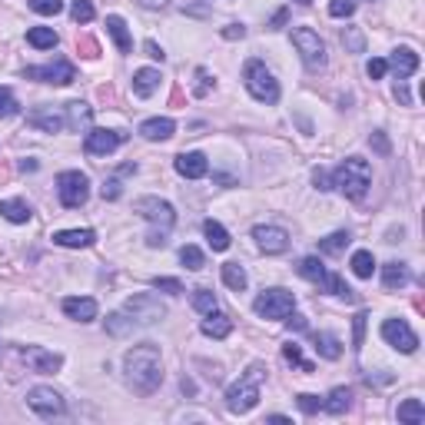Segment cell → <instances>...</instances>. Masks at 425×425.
<instances>
[{"mask_svg": "<svg viewBox=\"0 0 425 425\" xmlns=\"http://www.w3.org/2000/svg\"><path fill=\"white\" fill-rule=\"evenodd\" d=\"M243 83H246V90L252 93V100H259V103L279 100V83H276V76L266 70L263 60H246V67H243Z\"/></svg>", "mask_w": 425, "mask_h": 425, "instance_id": "5b68a950", "label": "cell"}, {"mask_svg": "<svg viewBox=\"0 0 425 425\" xmlns=\"http://www.w3.org/2000/svg\"><path fill=\"white\" fill-rule=\"evenodd\" d=\"M103 200H120V180H107L103 183Z\"/></svg>", "mask_w": 425, "mask_h": 425, "instance_id": "6f0895ef", "label": "cell"}, {"mask_svg": "<svg viewBox=\"0 0 425 425\" xmlns=\"http://www.w3.org/2000/svg\"><path fill=\"white\" fill-rule=\"evenodd\" d=\"M365 319H369L365 313H356V316H352V349H356V352L363 349V339H365Z\"/></svg>", "mask_w": 425, "mask_h": 425, "instance_id": "7bdbcfd3", "label": "cell"}, {"mask_svg": "<svg viewBox=\"0 0 425 425\" xmlns=\"http://www.w3.org/2000/svg\"><path fill=\"white\" fill-rule=\"evenodd\" d=\"M369 143H372V150H375V153H382V156H389V153H392V147H389L386 133H379V130H375L372 137H369Z\"/></svg>", "mask_w": 425, "mask_h": 425, "instance_id": "db71d44e", "label": "cell"}, {"mask_svg": "<svg viewBox=\"0 0 425 425\" xmlns=\"http://www.w3.org/2000/svg\"><path fill=\"white\" fill-rule=\"evenodd\" d=\"M319 286H323V289H329L332 296H339V299H346V302H352V299H356V292H352V289L346 286V279H342V276H336V273H325V279H323V283H319Z\"/></svg>", "mask_w": 425, "mask_h": 425, "instance_id": "d590c367", "label": "cell"}, {"mask_svg": "<svg viewBox=\"0 0 425 425\" xmlns=\"http://www.w3.org/2000/svg\"><path fill=\"white\" fill-rule=\"evenodd\" d=\"M20 170H24V173H34V170H37V163H34V160H24V163H20Z\"/></svg>", "mask_w": 425, "mask_h": 425, "instance_id": "e7e4bbea", "label": "cell"}, {"mask_svg": "<svg viewBox=\"0 0 425 425\" xmlns=\"http://www.w3.org/2000/svg\"><path fill=\"white\" fill-rule=\"evenodd\" d=\"M13 113H20V103L13 97V90L0 87V116H13Z\"/></svg>", "mask_w": 425, "mask_h": 425, "instance_id": "ee69618b", "label": "cell"}, {"mask_svg": "<svg viewBox=\"0 0 425 425\" xmlns=\"http://www.w3.org/2000/svg\"><path fill=\"white\" fill-rule=\"evenodd\" d=\"M296 269H299L302 279H309V283H316V286L325 279V266L319 263L316 256H306V259H299V266H296Z\"/></svg>", "mask_w": 425, "mask_h": 425, "instance_id": "8d00e7d4", "label": "cell"}, {"mask_svg": "<svg viewBox=\"0 0 425 425\" xmlns=\"http://www.w3.org/2000/svg\"><path fill=\"white\" fill-rule=\"evenodd\" d=\"M292 43H296V50H299L302 63H306L309 70L325 67V43L313 27H296V30H292Z\"/></svg>", "mask_w": 425, "mask_h": 425, "instance_id": "ba28073f", "label": "cell"}, {"mask_svg": "<svg viewBox=\"0 0 425 425\" xmlns=\"http://www.w3.org/2000/svg\"><path fill=\"white\" fill-rule=\"evenodd\" d=\"M409 283V266L405 263H386L382 266V286L386 289H402Z\"/></svg>", "mask_w": 425, "mask_h": 425, "instance_id": "83f0119b", "label": "cell"}, {"mask_svg": "<svg viewBox=\"0 0 425 425\" xmlns=\"http://www.w3.org/2000/svg\"><path fill=\"white\" fill-rule=\"evenodd\" d=\"M30 11L43 13V17H53V13L63 11V0H30Z\"/></svg>", "mask_w": 425, "mask_h": 425, "instance_id": "bcb514c9", "label": "cell"}, {"mask_svg": "<svg viewBox=\"0 0 425 425\" xmlns=\"http://www.w3.org/2000/svg\"><path fill=\"white\" fill-rule=\"evenodd\" d=\"M252 239H256V246L269 256H279V252L289 250V233L283 226H256L252 229Z\"/></svg>", "mask_w": 425, "mask_h": 425, "instance_id": "5bb4252c", "label": "cell"}, {"mask_svg": "<svg viewBox=\"0 0 425 425\" xmlns=\"http://www.w3.org/2000/svg\"><path fill=\"white\" fill-rule=\"evenodd\" d=\"M70 17H74L76 24H90V20L97 17V11H93V4H90V0H74V7H70Z\"/></svg>", "mask_w": 425, "mask_h": 425, "instance_id": "b9f144b4", "label": "cell"}, {"mask_svg": "<svg viewBox=\"0 0 425 425\" xmlns=\"http://www.w3.org/2000/svg\"><path fill=\"white\" fill-rule=\"evenodd\" d=\"M193 309H196V313H212V309H216V296H212L210 289H193Z\"/></svg>", "mask_w": 425, "mask_h": 425, "instance_id": "60d3db41", "label": "cell"}, {"mask_svg": "<svg viewBox=\"0 0 425 425\" xmlns=\"http://www.w3.org/2000/svg\"><path fill=\"white\" fill-rule=\"evenodd\" d=\"M153 289H160V292H170V296H180V292H183V283H180V279H166V276H156V279H153Z\"/></svg>", "mask_w": 425, "mask_h": 425, "instance_id": "681fc988", "label": "cell"}, {"mask_svg": "<svg viewBox=\"0 0 425 425\" xmlns=\"http://www.w3.org/2000/svg\"><path fill=\"white\" fill-rule=\"evenodd\" d=\"M27 405L40 415V419H57V415L67 412V405H63V396L57 389L50 386H37L27 392Z\"/></svg>", "mask_w": 425, "mask_h": 425, "instance_id": "30bf717a", "label": "cell"}, {"mask_svg": "<svg viewBox=\"0 0 425 425\" xmlns=\"http://www.w3.org/2000/svg\"><path fill=\"white\" fill-rule=\"evenodd\" d=\"M266 379V365L263 363H252L246 369V375H239V382L226 389V409L233 415H246L259 405V386Z\"/></svg>", "mask_w": 425, "mask_h": 425, "instance_id": "7a4b0ae2", "label": "cell"}, {"mask_svg": "<svg viewBox=\"0 0 425 425\" xmlns=\"http://www.w3.org/2000/svg\"><path fill=\"white\" fill-rule=\"evenodd\" d=\"M223 283L233 289V292H243L250 279H246V269L239 263H223Z\"/></svg>", "mask_w": 425, "mask_h": 425, "instance_id": "e575fe53", "label": "cell"}, {"mask_svg": "<svg viewBox=\"0 0 425 425\" xmlns=\"http://www.w3.org/2000/svg\"><path fill=\"white\" fill-rule=\"evenodd\" d=\"M396 415H399V422H405V425H422L425 422V405L419 399H405Z\"/></svg>", "mask_w": 425, "mask_h": 425, "instance_id": "d6a6232c", "label": "cell"}, {"mask_svg": "<svg viewBox=\"0 0 425 425\" xmlns=\"http://www.w3.org/2000/svg\"><path fill=\"white\" fill-rule=\"evenodd\" d=\"M382 339H386L392 349L405 352V356L419 349V336L409 329V323H405V319H386V323H382Z\"/></svg>", "mask_w": 425, "mask_h": 425, "instance_id": "7c38bea8", "label": "cell"}, {"mask_svg": "<svg viewBox=\"0 0 425 425\" xmlns=\"http://www.w3.org/2000/svg\"><path fill=\"white\" fill-rule=\"evenodd\" d=\"M176 173L187 176V180H203L210 173V163H206L203 153H180L176 156Z\"/></svg>", "mask_w": 425, "mask_h": 425, "instance_id": "d6986e66", "label": "cell"}, {"mask_svg": "<svg viewBox=\"0 0 425 425\" xmlns=\"http://www.w3.org/2000/svg\"><path fill=\"white\" fill-rule=\"evenodd\" d=\"M223 37L226 40H243V37H246V27H243V24H229L223 30Z\"/></svg>", "mask_w": 425, "mask_h": 425, "instance_id": "91938a15", "label": "cell"}, {"mask_svg": "<svg viewBox=\"0 0 425 425\" xmlns=\"http://www.w3.org/2000/svg\"><path fill=\"white\" fill-rule=\"evenodd\" d=\"M386 70H389V63L382 60V57H372V60H369V67H365V74L372 76V80H382V76H386Z\"/></svg>", "mask_w": 425, "mask_h": 425, "instance_id": "816d5d0a", "label": "cell"}, {"mask_svg": "<svg viewBox=\"0 0 425 425\" xmlns=\"http://www.w3.org/2000/svg\"><path fill=\"white\" fill-rule=\"evenodd\" d=\"M286 325H289V332H306L309 329V323H306V316H299L296 309L286 316Z\"/></svg>", "mask_w": 425, "mask_h": 425, "instance_id": "f5cc1de1", "label": "cell"}, {"mask_svg": "<svg viewBox=\"0 0 425 425\" xmlns=\"http://www.w3.org/2000/svg\"><path fill=\"white\" fill-rule=\"evenodd\" d=\"M313 342H316V352H319L323 359H329V363H336L339 356H342V342H339L332 332H316Z\"/></svg>", "mask_w": 425, "mask_h": 425, "instance_id": "4316f807", "label": "cell"}, {"mask_svg": "<svg viewBox=\"0 0 425 425\" xmlns=\"http://www.w3.org/2000/svg\"><path fill=\"white\" fill-rule=\"evenodd\" d=\"M107 34L113 37V43H116V50H120V53H130V50H133V37H130V30H126V20H123V17L110 13V17H107Z\"/></svg>", "mask_w": 425, "mask_h": 425, "instance_id": "603a6c76", "label": "cell"}, {"mask_svg": "<svg viewBox=\"0 0 425 425\" xmlns=\"http://www.w3.org/2000/svg\"><path fill=\"white\" fill-rule=\"evenodd\" d=\"M20 359L40 375H50V372H60L63 369V356L43 349V346H24V349H20Z\"/></svg>", "mask_w": 425, "mask_h": 425, "instance_id": "4fadbf2b", "label": "cell"}, {"mask_svg": "<svg viewBox=\"0 0 425 425\" xmlns=\"http://www.w3.org/2000/svg\"><path fill=\"white\" fill-rule=\"evenodd\" d=\"M0 216L11 220V223H27V220L34 216V210H30L24 200H4L0 203Z\"/></svg>", "mask_w": 425, "mask_h": 425, "instance_id": "4dcf8cb0", "label": "cell"}, {"mask_svg": "<svg viewBox=\"0 0 425 425\" xmlns=\"http://www.w3.org/2000/svg\"><path fill=\"white\" fill-rule=\"evenodd\" d=\"M349 405H352V392H349L346 386L332 389V392H329V396L323 399V409H325L329 415H342L346 409H349Z\"/></svg>", "mask_w": 425, "mask_h": 425, "instance_id": "484cf974", "label": "cell"}, {"mask_svg": "<svg viewBox=\"0 0 425 425\" xmlns=\"http://www.w3.org/2000/svg\"><path fill=\"white\" fill-rule=\"evenodd\" d=\"M200 329H203V336H210V339H226L233 332V319L226 313H216V309H212V313H206Z\"/></svg>", "mask_w": 425, "mask_h": 425, "instance_id": "7402d4cb", "label": "cell"}, {"mask_svg": "<svg viewBox=\"0 0 425 425\" xmlns=\"http://www.w3.org/2000/svg\"><path fill=\"white\" fill-rule=\"evenodd\" d=\"M27 43L34 50H53L57 47V34H53L50 27H30L27 30Z\"/></svg>", "mask_w": 425, "mask_h": 425, "instance_id": "f1b7e54d", "label": "cell"}, {"mask_svg": "<svg viewBox=\"0 0 425 425\" xmlns=\"http://www.w3.org/2000/svg\"><path fill=\"white\" fill-rule=\"evenodd\" d=\"M63 313L70 316L74 323H93L97 319V299H90V296H70V299H63Z\"/></svg>", "mask_w": 425, "mask_h": 425, "instance_id": "e0dca14e", "label": "cell"}, {"mask_svg": "<svg viewBox=\"0 0 425 425\" xmlns=\"http://www.w3.org/2000/svg\"><path fill=\"white\" fill-rule=\"evenodd\" d=\"M286 20H289V11H286V7H279V11L273 13V20H269V30H279Z\"/></svg>", "mask_w": 425, "mask_h": 425, "instance_id": "94428289", "label": "cell"}, {"mask_svg": "<svg viewBox=\"0 0 425 425\" xmlns=\"http://www.w3.org/2000/svg\"><path fill=\"white\" fill-rule=\"evenodd\" d=\"M252 309H256V316H263V319H286L296 309V296L289 289H266L263 296L252 302Z\"/></svg>", "mask_w": 425, "mask_h": 425, "instance_id": "9c48e42d", "label": "cell"}, {"mask_svg": "<svg viewBox=\"0 0 425 425\" xmlns=\"http://www.w3.org/2000/svg\"><path fill=\"white\" fill-rule=\"evenodd\" d=\"M180 263L187 266V269H193V273H200L203 266H206V256H203V250L200 246H183V250H180Z\"/></svg>", "mask_w": 425, "mask_h": 425, "instance_id": "f35d334b", "label": "cell"}, {"mask_svg": "<svg viewBox=\"0 0 425 425\" xmlns=\"http://www.w3.org/2000/svg\"><path fill=\"white\" fill-rule=\"evenodd\" d=\"M283 359H286L289 365H299L302 372H313V369H316L309 359H302V349L296 346V342H286V346H283Z\"/></svg>", "mask_w": 425, "mask_h": 425, "instance_id": "ab89813d", "label": "cell"}, {"mask_svg": "<svg viewBox=\"0 0 425 425\" xmlns=\"http://www.w3.org/2000/svg\"><path fill=\"white\" fill-rule=\"evenodd\" d=\"M216 87V83H212V76H210V70H196V87H193V93H196V97H210V90Z\"/></svg>", "mask_w": 425, "mask_h": 425, "instance_id": "c3c4849f", "label": "cell"}, {"mask_svg": "<svg viewBox=\"0 0 425 425\" xmlns=\"http://www.w3.org/2000/svg\"><path fill=\"white\" fill-rule=\"evenodd\" d=\"M372 183V170L363 156H349L332 170V189H339L346 200H363Z\"/></svg>", "mask_w": 425, "mask_h": 425, "instance_id": "277c9868", "label": "cell"}, {"mask_svg": "<svg viewBox=\"0 0 425 425\" xmlns=\"http://www.w3.org/2000/svg\"><path fill=\"white\" fill-rule=\"evenodd\" d=\"M143 50H147V57H153V60H166V53H163V47L160 43H156V40H147V43H143Z\"/></svg>", "mask_w": 425, "mask_h": 425, "instance_id": "9f6ffc18", "label": "cell"}, {"mask_svg": "<svg viewBox=\"0 0 425 425\" xmlns=\"http://www.w3.org/2000/svg\"><path fill=\"white\" fill-rule=\"evenodd\" d=\"M296 402H299V409L306 415H316L319 409H323V399H319V396H313V392H302V396H296Z\"/></svg>", "mask_w": 425, "mask_h": 425, "instance_id": "7dc6e473", "label": "cell"}, {"mask_svg": "<svg viewBox=\"0 0 425 425\" xmlns=\"http://www.w3.org/2000/svg\"><path fill=\"white\" fill-rule=\"evenodd\" d=\"M123 143V133L120 130H87V140H83V150L90 156H107L116 147Z\"/></svg>", "mask_w": 425, "mask_h": 425, "instance_id": "9a60e30c", "label": "cell"}, {"mask_svg": "<svg viewBox=\"0 0 425 425\" xmlns=\"http://www.w3.org/2000/svg\"><path fill=\"white\" fill-rule=\"evenodd\" d=\"M63 116H67V126H70V130L83 133V130L90 126V120H93V110H90L87 103L74 100V103H67V107H63Z\"/></svg>", "mask_w": 425, "mask_h": 425, "instance_id": "cb8c5ba5", "label": "cell"}, {"mask_svg": "<svg viewBox=\"0 0 425 425\" xmlns=\"http://www.w3.org/2000/svg\"><path fill=\"white\" fill-rule=\"evenodd\" d=\"M296 4H306V7H309V4H313V0H296Z\"/></svg>", "mask_w": 425, "mask_h": 425, "instance_id": "03108f58", "label": "cell"}, {"mask_svg": "<svg viewBox=\"0 0 425 425\" xmlns=\"http://www.w3.org/2000/svg\"><path fill=\"white\" fill-rule=\"evenodd\" d=\"M123 313L137 325H153L166 316V306H163L160 296H153V292H137V296H130V299L123 302Z\"/></svg>", "mask_w": 425, "mask_h": 425, "instance_id": "8992f818", "label": "cell"}, {"mask_svg": "<svg viewBox=\"0 0 425 425\" xmlns=\"http://www.w3.org/2000/svg\"><path fill=\"white\" fill-rule=\"evenodd\" d=\"M57 196L67 210H76V206H83L90 196V180L87 173H80V170H67V173L57 176Z\"/></svg>", "mask_w": 425, "mask_h": 425, "instance_id": "52a82bcc", "label": "cell"}, {"mask_svg": "<svg viewBox=\"0 0 425 425\" xmlns=\"http://www.w3.org/2000/svg\"><path fill=\"white\" fill-rule=\"evenodd\" d=\"M133 329H137V323H133L123 309H120V313H113V316H107V332H110L113 339H126Z\"/></svg>", "mask_w": 425, "mask_h": 425, "instance_id": "1f68e13d", "label": "cell"}, {"mask_svg": "<svg viewBox=\"0 0 425 425\" xmlns=\"http://www.w3.org/2000/svg\"><path fill=\"white\" fill-rule=\"evenodd\" d=\"M329 13L332 17H352L356 13V0H329Z\"/></svg>", "mask_w": 425, "mask_h": 425, "instance_id": "f907efd6", "label": "cell"}, {"mask_svg": "<svg viewBox=\"0 0 425 425\" xmlns=\"http://www.w3.org/2000/svg\"><path fill=\"white\" fill-rule=\"evenodd\" d=\"M346 246H349V233H346V229L329 233L325 239H319V252H325V256H336V252H342Z\"/></svg>", "mask_w": 425, "mask_h": 425, "instance_id": "74e56055", "label": "cell"}, {"mask_svg": "<svg viewBox=\"0 0 425 425\" xmlns=\"http://www.w3.org/2000/svg\"><path fill=\"white\" fill-rule=\"evenodd\" d=\"M27 123L34 130H43V133H60L67 126V116H63V107H37L27 113Z\"/></svg>", "mask_w": 425, "mask_h": 425, "instance_id": "2e32d148", "label": "cell"}, {"mask_svg": "<svg viewBox=\"0 0 425 425\" xmlns=\"http://www.w3.org/2000/svg\"><path fill=\"white\" fill-rule=\"evenodd\" d=\"M313 183L323 189V193H325V189H332V173H329V170H316V173H313Z\"/></svg>", "mask_w": 425, "mask_h": 425, "instance_id": "11a10c76", "label": "cell"}, {"mask_svg": "<svg viewBox=\"0 0 425 425\" xmlns=\"http://www.w3.org/2000/svg\"><path fill=\"white\" fill-rule=\"evenodd\" d=\"M342 43L349 47L352 53H365V37L356 30V27H346V34H342Z\"/></svg>", "mask_w": 425, "mask_h": 425, "instance_id": "f6af8a7d", "label": "cell"}, {"mask_svg": "<svg viewBox=\"0 0 425 425\" xmlns=\"http://www.w3.org/2000/svg\"><path fill=\"white\" fill-rule=\"evenodd\" d=\"M386 63L399 80H405V76H412L415 70H419V53L409 50V47H399V50H392V57H389Z\"/></svg>", "mask_w": 425, "mask_h": 425, "instance_id": "ffe728a7", "label": "cell"}, {"mask_svg": "<svg viewBox=\"0 0 425 425\" xmlns=\"http://www.w3.org/2000/svg\"><path fill=\"white\" fill-rule=\"evenodd\" d=\"M93 239H97L93 229H60V233H53V243L63 246V250H87V246H93Z\"/></svg>", "mask_w": 425, "mask_h": 425, "instance_id": "44dd1931", "label": "cell"}, {"mask_svg": "<svg viewBox=\"0 0 425 425\" xmlns=\"http://www.w3.org/2000/svg\"><path fill=\"white\" fill-rule=\"evenodd\" d=\"M140 4H143L147 11H163V7H166L170 0H140Z\"/></svg>", "mask_w": 425, "mask_h": 425, "instance_id": "be15d7a7", "label": "cell"}, {"mask_svg": "<svg viewBox=\"0 0 425 425\" xmlns=\"http://www.w3.org/2000/svg\"><path fill=\"white\" fill-rule=\"evenodd\" d=\"M203 233H206V243H210V250H216V252L229 250V233H226V229L216 223V220H206V223H203Z\"/></svg>", "mask_w": 425, "mask_h": 425, "instance_id": "f546056e", "label": "cell"}, {"mask_svg": "<svg viewBox=\"0 0 425 425\" xmlns=\"http://www.w3.org/2000/svg\"><path fill=\"white\" fill-rule=\"evenodd\" d=\"M123 372L126 386L137 396H153L163 386V363H160V346L156 342H140L123 356Z\"/></svg>", "mask_w": 425, "mask_h": 425, "instance_id": "6da1fadb", "label": "cell"}, {"mask_svg": "<svg viewBox=\"0 0 425 425\" xmlns=\"http://www.w3.org/2000/svg\"><path fill=\"white\" fill-rule=\"evenodd\" d=\"M396 100H399V103H405V107L412 103V97H409V90H405V83H402V80H399V83H396Z\"/></svg>", "mask_w": 425, "mask_h": 425, "instance_id": "6125c7cd", "label": "cell"}, {"mask_svg": "<svg viewBox=\"0 0 425 425\" xmlns=\"http://www.w3.org/2000/svg\"><path fill=\"white\" fill-rule=\"evenodd\" d=\"M80 47H83V57H90V60H97V57H100V53H97V43H93L90 37L76 40V50H80Z\"/></svg>", "mask_w": 425, "mask_h": 425, "instance_id": "680465c9", "label": "cell"}, {"mask_svg": "<svg viewBox=\"0 0 425 425\" xmlns=\"http://www.w3.org/2000/svg\"><path fill=\"white\" fill-rule=\"evenodd\" d=\"M349 266H352V273L359 276V279H372V273H375V259H372V252H369V250L352 252Z\"/></svg>", "mask_w": 425, "mask_h": 425, "instance_id": "836d02e7", "label": "cell"}, {"mask_svg": "<svg viewBox=\"0 0 425 425\" xmlns=\"http://www.w3.org/2000/svg\"><path fill=\"white\" fill-rule=\"evenodd\" d=\"M176 133V123L170 116H153V120H143L140 123V137L150 140V143H163V140H170Z\"/></svg>", "mask_w": 425, "mask_h": 425, "instance_id": "ac0fdd59", "label": "cell"}, {"mask_svg": "<svg viewBox=\"0 0 425 425\" xmlns=\"http://www.w3.org/2000/svg\"><path fill=\"white\" fill-rule=\"evenodd\" d=\"M27 80H40V83H57V87H67L76 80V70L70 60H53L43 63V67H27L24 70Z\"/></svg>", "mask_w": 425, "mask_h": 425, "instance_id": "8fae6325", "label": "cell"}, {"mask_svg": "<svg viewBox=\"0 0 425 425\" xmlns=\"http://www.w3.org/2000/svg\"><path fill=\"white\" fill-rule=\"evenodd\" d=\"M160 87V70H153V67H143L133 74V93L137 97H153V90Z\"/></svg>", "mask_w": 425, "mask_h": 425, "instance_id": "d4e9b609", "label": "cell"}, {"mask_svg": "<svg viewBox=\"0 0 425 425\" xmlns=\"http://www.w3.org/2000/svg\"><path fill=\"white\" fill-rule=\"evenodd\" d=\"M137 212L153 226L150 236H147V246H153V250H163V246L170 243V239H166V233H170V229H173V223H176V210L166 200H160V196H143V200H137Z\"/></svg>", "mask_w": 425, "mask_h": 425, "instance_id": "3957f363", "label": "cell"}]
</instances>
